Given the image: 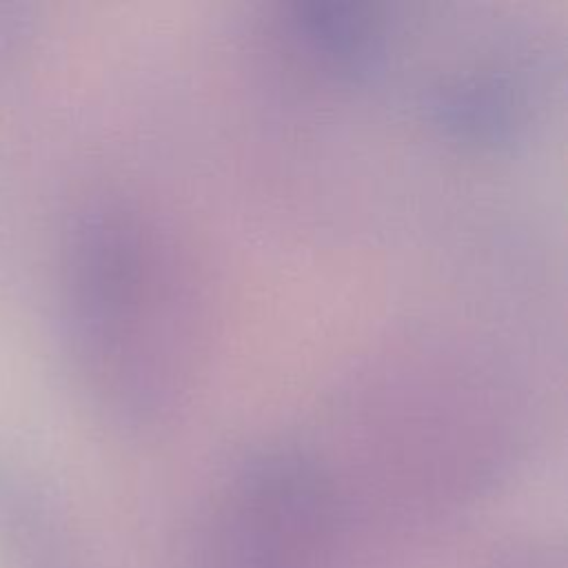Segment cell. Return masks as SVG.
<instances>
[{
    "label": "cell",
    "instance_id": "cell-1",
    "mask_svg": "<svg viewBox=\"0 0 568 568\" xmlns=\"http://www.w3.org/2000/svg\"><path fill=\"white\" fill-rule=\"evenodd\" d=\"M73 304L82 353L111 406L158 424L200 373L211 324L193 246L155 206L115 200L78 229Z\"/></svg>",
    "mask_w": 568,
    "mask_h": 568
},
{
    "label": "cell",
    "instance_id": "cell-2",
    "mask_svg": "<svg viewBox=\"0 0 568 568\" xmlns=\"http://www.w3.org/2000/svg\"><path fill=\"white\" fill-rule=\"evenodd\" d=\"M333 515L328 477L306 453L273 448L251 457L213 515L217 568H313Z\"/></svg>",
    "mask_w": 568,
    "mask_h": 568
},
{
    "label": "cell",
    "instance_id": "cell-3",
    "mask_svg": "<svg viewBox=\"0 0 568 568\" xmlns=\"http://www.w3.org/2000/svg\"><path fill=\"white\" fill-rule=\"evenodd\" d=\"M544 73L541 58L528 53L486 55L442 75L424 95V109L459 142L508 144L532 122Z\"/></svg>",
    "mask_w": 568,
    "mask_h": 568
},
{
    "label": "cell",
    "instance_id": "cell-4",
    "mask_svg": "<svg viewBox=\"0 0 568 568\" xmlns=\"http://www.w3.org/2000/svg\"><path fill=\"white\" fill-rule=\"evenodd\" d=\"M293 53L317 75L362 84L384 73L393 51V20L368 0H295L280 16Z\"/></svg>",
    "mask_w": 568,
    "mask_h": 568
}]
</instances>
